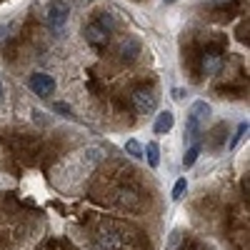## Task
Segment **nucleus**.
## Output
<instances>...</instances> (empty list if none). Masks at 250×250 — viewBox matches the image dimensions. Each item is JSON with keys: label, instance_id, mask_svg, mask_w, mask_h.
Listing matches in <instances>:
<instances>
[{"label": "nucleus", "instance_id": "f257e3e1", "mask_svg": "<svg viewBox=\"0 0 250 250\" xmlns=\"http://www.w3.org/2000/svg\"><path fill=\"white\" fill-rule=\"evenodd\" d=\"M210 113L213 110H210V105H208L205 100H195L190 105V110H188V120H185V130H183V140L188 145L198 143V135L203 133L205 123L210 120Z\"/></svg>", "mask_w": 250, "mask_h": 250}, {"label": "nucleus", "instance_id": "f03ea898", "mask_svg": "<svg viewBox=\"0 0 250 250\" xmlns=\"http://www.w3.org/2000/svg\"><path fill=\"white\" fill-rule=\"evenodd\" d=\"M68 18H70V5L62 3V0H53V3H48L45 8V23L50 28L53 35H62L68 28Z\"/></svg>", "mask_w": 250, "mask_h": 250}, {"label": "nucleus", "instance_id": "7ed1b4c3", "mask_svg": "<svg viewBox=\"0 0 250 250\" xmlns=\"http://www.w3.org/2000/svg\"><path fill=\"white\" fill-rule=\"evenodd\" d=\"M95 243H98L100 250H120V248L125 245V235L118 230V228L105 225V228H100V230H98Z\"/></svg>", "mask_w": 250, "mask_h": 250}, {"label": "nucleus", "instance_id": "20e7f679", "mask_svg": "<svg viewBox=\"0 0 250 250\" xmlns=\"http://www.w3.org/2000/svg\"><path fill=\"white\" fill-rule=\"evenodd\" d=\"M133 108L138 115H150L158 108V95L150 88H138L133 93Z\"/></svg>", "mask_w": 250, "mask_h": 250}, {"label": "nucleus", "instance_id": "39448f33", "mask_svg": "<svg viewBox=\"0 0 250 250\" xmlns=\"http://www.w3.org/2000/svg\"><path fill=\"white\" fill-rule=\"evenodd\" d=\"M28 88H30L35 95H40V98H48V95L55 93V80H53V75H48V73H33L30 80H28Z\"/></svg>", "mask_w": 250, "mask_h": 250}, {"label": "nucleus", "instance_id": "423d86ee", "mask_svg": "<svg viewBox=\"0 0 250 250\" xmlns=\"http://www.w3.org/2000/svg\"><path fill=\"white\" fill-rule=\"evenodd\" d=\"M85 40L93 48H105L108 40H110V30L105 25H100L98 20H90V23L85 25Z\"/></svg>", "mask_w": 250, "mask_h": 250}, {"label": "nucleus", "instance_id": "0eeeda50", "mask_svg": "<svg viewBox=\"0 0 250 250\" xmlns=\"http://www.w3.org/2000/svg\"><path fill=\"white\" fill-rule=\"evenodd\" d=\"M223 65H225V58H223L220 50H215V48L203 50V55H200V70H203V75H215V73H220Z\"/></svg>", "mask_w": 250, "mask_h": 250}, {"label": "nucleus", "instance_id": "6e6552de", "mask_svg": "<svg viewBox=\"0 0 250 250\" xmlns=\"http://www.w3.org/2000/svg\"><path fill=\"white\" fill-rule=\"evenodd\" d=\"M120 60H125V62H130V60H135V55H140V40L138 38H125L123 43H120Z\"/></svg>", "mask_w": 250, "mask_h": 250}, {"label": "nucleus", "instance_id": "1a4fd4ad", "mask_svg": "<svg viewBox=\"0 0 250 250\" xmlns=\"http://www.w3.org/2000/svg\"><path fill=\"white\" fill-rule=\"evenodd\" d=\"M173 125H175V115H173V110H160L158 118H155L153 130H155L158 135H165V133H170V130H173Z\"/></svg>", "mask_w": 250, "mask_h": 250}, {"label": "nucleus", "instance_id": "9d476101", "mask_svg": "<svg viewBox=\"0 0 250 250\" xmlns=\"http://www.w3.org/2000/svg\"><path fill=\"white\" fill-rule=\"evenodd\" d=\"M143 158L148 160L150 168H158V165H160V145L158 143H148L143 148Z\"/></svg>", "mask_w": 250, "mask_h": 250}, {"label": "nucleus", "instance_id": "9b49d317", "mask_svg": "<svg viewBox=\"0 0 250 250\" xmlns=\"http://www.w3.org/2000/svg\"><path fill=\"white\" fill-rule=\"evenodd\" d=\"M200 143H193V145H188V150H185V155H183V165L185 168H193L195 165V160L200 158Z\"/></svg>", "mask_w": 250, "mask_h": 250}, {"label": "nucleus", "instance_id": "f8f14e48", "mask_svg": "<svg viewBox=\"0 0 250 250\" xmlns=\"http://www.w3.org/2000/svg\"><path fill=\"white\" fill-rule=\"evenodd\" d=\"M125 153H128L133 160H143V145L135 138H130L128 143H125Z\"/></svg>", "mask_w": 250, "mask_h": 250}, {"label": "nucleus", "instance_id": "ddd939ff", "mask_svg": "<svg viewBox=\"0 0 250 250\" xmlns=\"http://www.w3.org/2000/svg\"><path fill=\"white\" fill-rule=\"evenodd\" d=\"M248 130H250V125H248V120L245 123H240L238 125V130H235V135H233V140H230V148H238V143L248 135Z\"/></svg>", "mask_w": 250, "mask_h": 250}, {"label": "nucleus", "instance_id": "4468645a", "mask_svg": "<svg viewBox=\"0 0 250 250\" xmlns=\"http://www.w3.org/2000/svg\"><path fill=\"white\" fill-rule=\"evenodd\" d=\"M185 190H188V180H185V178H180V180L173 185V200H175V203H178V200H183Z\"/></svg>", "mask_w": 250, "mask_h": 250}, {"label": "nucleus", "instance_id": "2eb2a0df", "mask_svg": "<svg viewBox=\"0 0 250 250\" xmlns=\"http://www.w3.org/2000/svg\"><path fill=\"white\" fill-rule=\"evenodd\" d=\"M53 110H55V113H60V115H65V118H73V108L68 105V103H55Z\"/></svg>", "mask_w": 250, "mask_h": 250}, {"label": "nucleus", "instance_id": "dca6fc26", "mask_svg": "<svg viewBox=\"0 0 250 250\" xmlns=\"http://www.w3.org/2000/svg\"><path fill=\"white\" fill-rule=\"evenodd\" d=\"M10 30H13V23H8V25H0V40H3Z\"/></svg>", "mask_w": 250, "mask_h": 250}, {"label": "nucleus", "instance_id": "f3484780", "mask_svg": "<svg viewBox=\"0 0 250 250\" xmlns=\"http://www.w3.org/2000/svg\"><path fill=\"white\" fill-rule=\"evenodd\" d=\"M185 95H188V93H185L183 88H173V98H175V100H183Z\"/></svg>", "mask_w": 250, "mask_h": 250}, {"label": "nucleus", "instance_id": "a211bd4d", "mask_svg": "<svg viewBox=\"0 0 250 250\" xmlns=\"http://www.w3.org/2000/svg\"><path fill=\"white\" fill-rule=\"evenodd\" d=\"M5 103V85H3V80H0V105Z\"/></svg>", "mask_w": 250, "mask_h": 250}, {"label": "nucleus", "instance_id": "6ab92c4d", "mask_svg": "<svg viewBox=\"0 0 250 250\" xmlns=\"http://www.w3.org/2000/svg\"><path fill=\"white\" fill-rule=\"evenodd\" d=\"M163 3H175V0H163Z\"/></svg>", "mask_w": 250, "mask_h": 250}]
</instances>
